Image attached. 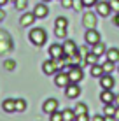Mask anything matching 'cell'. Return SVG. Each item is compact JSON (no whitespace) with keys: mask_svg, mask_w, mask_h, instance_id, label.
I'll use <instances>...</instances> for the list:
<instances>
[{"mask_svg":"<svg viewBox=\"0 0 119 121\" xmlns=\"http://www.w3.org/2000/svg\"><path fill=\"white\" fill-rule=\"evenodd\" d=\"M67 18H63V16H60V18H56V21H54V28H67Z\"/></svg>","mask_w":119,"mask_h":121,"instance_id":"cb8c5ba5","label":"cell"},{"mask_svg":"<svg viewBox=\"0 0 119 121\" xmlns=\"http://www.w3.org/2000/svg\"><path fill=\"white\" fill-rule=\"evenodd\" d=\"M105 121H116V116H105Z\"/></svg>","mask_w":119,"mask_h":121,"instance_id":"8d00e7d4","label":"cell"},{"mask_svg":"<svg viewBox=\"0 0 119 121\" xmlns=\"http://www.w3.org/2000/svg\"><path fill=\"white\" fill-rule=\"evenodd\" d=\"M65 95H67L68 98H77L81 95V88L77 82H70V84L65 88Z\"/></svg>","mask_w":119,"mask_h":121,"instance_id":"9c48e42d","label":"cell"},{"mask_svg":"<svg viewBox=\"0 0 119 121\" xmlns=\"http://www.w3.org/2000/svg\"><path fill=\"white\" fill-rule=\"evenodd\" d=\"M35 21V14L33 12H25L21 16V19H19V23H21V26H30V25H33Z\"/></svg>","mask_w":119,"mask_h":121,"instance_id":"9a60e30c","label":"cell"},{"mask_svg":"<svg viewBox=\"0 0 119 121\" xmlns=\"http://www.w3.org/2000/svg\"><path fill=\"white\" fill-rule=\"evenodd\" d=\"M110 9L112 11H116V12H119V0H110Z\"/></svg>","mask_w":119,"mask_h":121,"instance_id":"1f68e13d","label":"cell"},{"mask_svg":"<svg viewBox=\"0 0 119 121\" xmlns=\"http://www.w3.org/2000/svg\"><path fill=\"white\" fill-rule=\"evenodd\" d=\"M95 4H98V0H81V5L84 7H93Z\"/></svg>","mask_w":119,"mask_h":121,"instance_id":"4dcf8cb0","label":"cell"},{"mask_svg":"<svg viewBox=\"0 0 119 121\" xmlns=\"http://www.w3.org/2000/svg\"><path fill=\"white\" fill-rule=\"evenodd\" d=\"M4 18H5V12H4L2 9H0V21H4Z\"/></svg>","mask_w":119,"mask_h":121,"instance_id":"60d3db41","label":"cell"},{"mask_svg":"<svg viewBox=\"0 0 119 121\" xmlns=\"http://www.w3.org/2000/svg\"><path fill=\"white\" fill-rule=\"evenodd\" d=\"M114 23H116V26H119V12L116 14V18H114Z\"/></svg>","mask_w":119,"mask_h":121,"instance_id":"ab89813d","label":"cell"},{"mask_svg":"<svg viewBox=\"0 0 119 121\" xmlns=\"http://www.w3.org/2000/svg\"><path fill=\"white\" fill-rule=\"evenodd\" d=\"M2 109L5 111V112H14V111H16V105H14V100H11V98L4 100V102H2Z\"/></svg>","mask_w":119,"mask_h":121,"instance_id":"ffe728a7","label":"cell"},{"mask_svg":"<svg viewBox=\"0 0 119 121\" xmlns=\"http://www.w3.org/2000/svg\"><path fill=\"white\" fill-rule=\"evenodd\" d=\"M49 55H51L53 60H61V58L65 56V51H63V46L61 44H53V46H49Z\"/></svg>","mask_w":119,"mask_h":121,"instance_id":"ba28073f","label":"cell"},{"mask_svg":"<svg viewBox=\"0 0 119 121\" xmlns=\"http://www.w3.org/2000/svg\"><path fill=\"white\" fill-rule=\"evenodd\" d=\"M114 98H116V95L112 93V90H103L100 95V100L103 104H114Z\"/></svg>","mask_w":119,"mask_h":121,"instance_id":"2e32d148","label":"cell"},{"mask_svg":"<svg viewBox=\"0 0 119 121\" xmlns=\"http://www.w3.org/2000/svg\"><path fill=\"white\" fill-rule=\"evenodd\" d=\"M14 5H16V9H18V11H25V9H26V5H28V0H16Z\"/></svg>","mask_w":119,"mask_h":121,"instance_id":"4316f807","label":"cell"},{"mask_svg":"<svg viewBox=\"0 0 119 121\" xmlns=\"http://www.w3.org/2000/svg\"><path fill=\"white\" fill-rule=\"evenodd\" d=\"M84 39H86V44L88 46H95L96 42H100V33L96 32V28H89V30L86 32Z\"/></svg>","mask_w":119,"mask_h":121,"instance_id":"52a82bcc","label":"cell"},{"mask_svg":"<svg viewBox=\"0 0 119 121\" xmlns=\"http://www.w3.org/2000/svg\"><path fill=\"white\" fill-rule=\"evenodd\" d=\"M7 2H9V0H0V7H2V5H5Z\"/></svg>","mask_w":119,"mask_h":121,"instance_id":"b9f144b4","label":"cell"},{"mask_svg":"<svg viewBox=\"0 0 119 121\" xmlns=\"http://www.w3.org/2000/svg\"><path fill=\"white\" fill-rule=\"evenodd\" d=\"M42 2H44V4H46V2H49V0H42Z\"/></svg>","mask_w":119,"mask_h":121,"instance_id":"ee69618b","label":"cell"},{"mask_svg":"<svg viewBox=\"0 0 119 121\" xmlns=\"http://www.w3.org/2000/svg\"><path fill=\"white\" fill-rule=\"evenodd\" d=\"M42 111L46 112V114H51V112L58 111V100L56 98H47L46 102H44V105H42Z\"/></svg>","mask_w":119,"mask_h":121,"instance_id":"30bf717a","label":"cell"},{"mask_svg":"<svg viewBox=\"0 0 119 121\" xmlns=\"http://www.w3.org/2000/svg\"><path fill=\"white\" fill-rule=\"evenodd\" d=\"M98 58H100V56H96V55H95L93 51H89L88 55H86V58H84V63L91 67V65H95L96 61H98Z\"/></svg>","mask_w":119,"mask_h":121,"instance_id":"44dd1931","label":"cell"},{"mask_svg":"<svg viewBox=\"0 0 119 121\" xmlns=\"http://www.w3.org/2000/svg\"><path fill=\"white\" fill-rule=\"evenodd\" d=\"M54 35L58 39H65L67 37V28H54Z\"/></svg>","mask_w":119,"mask_h":121,"instance_id":"f546056e","label":"cell"},{"mask_svg":"<svg viewBox=\"0 0 119 121\" xmlns=\"http://www.w3.org/2000/svg\"><path fill=\"white\" fill-rule=\"evenodd\" d=\"M61 5H63L65 9H72L74 7V0H61Z\"/></svg>","mask_w":119,"mask_h":121,"instance_id":"d6a6232c","label":"cell"},{"mask_svg":"<svg viewBox=\"0 0 119 121\" xmlns=\"http://www.w3.org/2000/svg\"><path fill=\"white\" fill-rule=\"evenodd\" d=\"M75 121H89V116L88 114H77L75 116Z\"/></svg>","mask_w":119,"mask_h":121,"instance_id":"e575fe53","label":"cell"},{"mask_svg":"<svg viewBox=\"0 0 119 121\" xmlns=\"http://www.w3.org/2000/svg\"><path fill=\"white\" fill-rule=\"evenodd\" d=\"M4 67H5L7 70H14V67H16V61H12V60H7L5 63H4Z\"/></svg>","mask_w":119,"mask_h":121,"instance_id":"836d02e7","label":"cell"},{"mask_svg":"<svg viewBox=\"0 0 119 121\" xmlns=\"http://www.w3.org/2000/svg\"><path fill=\"white\" fill-rule=\"evenodd\" d=\"M116 119L119 121V107H117V109H116Z\"/></svg>","mask_w":119,"mask_h":121,"instance_id":"7bdbcfd3","label":"cell"},{"mask_svg":"<svg viewBox=\"0 0 119 121\" xmlns=\"http://www.w3.org/2000/svg\"><path fill=\"white\" fill-rule=\"evenodd\" d=\"M116 109H117V107L114 105V104H105L103 114H105V116H116Z\"/></svg>","mask_w":119,"mask_h":121,"instance_id":"7402d4cb","label":"cell"},{"mask_svg":"<svg viewBox=\"0 0 119 121\" xmlns=\"http://www.w3.org/2000/svg\"><path fill=\"white\" fill-rule=\"evenodd\" d=\"M61 46H63L65 56H74V55L77 53V46H75V42H74V40H70V39H67Z\"/></svg>","mask_w":119,"mask_h":121,"instance_id":"7c38bea8","label":"cell"},{"mask_svg":"<svg viewBox=\"0 0 119 121\" xmlns=\"http://www.w3.org/2000/svg\"><path fill=\"white\" fill-rule=\"evenodd\" d=\"M100 84L103 90H112L114 84H116V81H114V77L110 76V74H103V76L100 77Z\"/></svg>","mask_w":119,"mask_h":121,"instance_id":"4fadbf2b","label":"cell"},{"mask_svg":"<svg viewBox=\"0 0 119 121\" xmlns=\"http://www.w3.org/2000/svg\"><path fill=\"white\" fill-rule=\"evenodd\" d=\"M79 51V55H81V58H86V55L89 53V49L88 48H81V49H77Z\"/></svg>","mask_w":119,"mask_h":121,"instance_id":"d590c367","label":"cell"},{"mask_svg":"<svg viewBox=\"0 0 119 121\" xmlns=\"http://www.w3.org/2000/svg\"><path fill=\"white\" fill-rule=\"evenodd\" d=\"M33 14H35V18H40V19H42V18H46V16L49 14V9H47V5H46V4H37V5H35V9H33Z\"/></svg>","mask_w":119,"mask_h":121,"instance_id":"5bb4252c","label":"cell"},{"mask_svg":"<svg viewBox=\"0 0 119 121\" xmlns=\"http://www.w3.org/2000/svg\"><path fill=\"white\" fill-rule=\"evenodd\" d=\"M28 39L32 40V44H33V46H39V48H40V46L46 44V39H47L46 30H44V28H32Z\"/></svg>","mask_w":119,"mask_h":121,"instance_id":"6da1fadb","label":"cell"},{"mask_svg":"<svg viewBox=\"0 0 119 121\" xmlns=\"http://www.w3.org/2000/svg\"><path fill=\"white\" fill-rule=\"evenodd\" d=\"M54 84L58 86V88H67L68 84H70V79H68V74L65 72H56L54 76Z\"/></svg>","mask_w":119,"mask_h":121,"instance_id":"8992f818","label":"cell"},{"mask_svg":"<svg viewBox=\"0 0 119 121\" xmlns=\"http://www.w3.org/2000/svg\"><path fill=\"white\" fill-rule=\"evenodd\" d=\"M61 114H63V121H75V112L72 109H65Z\"/></svg>","mask_w":119,"mask_h":121,"instance_id":"603a6c76","label":"cell"},{"mask_svg":"<svg viewBox=\"0 0 119 121\" xmlns=\"http://www.w3.org/2000/svg\"><path fill=\"white\" fill-rule=\"evenodd\" d=\"M82 25L86 28H96V25H98V18H96V14L93 11H88V12H84V16H82Z\"/></svg>","mask_w":119,"mask_h":121,"instance_id":"3957f363","label":"cell"},{"mask_svg":"<svg viewBox=\"0 0 119 121\" xmlns=\"http://www.w3.org/2000/svg\"><path fill=\"white\" fill-rule=\"evenodd\" d=\"M49 118H51V121H63V114L60 111H54L49 114Z\"/></svg>","mask_w":119,"mask_h":121,"instance_id":"f1b7e54d","label":"cell"},{"mask_svg":"<svg viewBox=\"0 0 119 121\" xmlns=\"http://www.w3.org/2000/svg\"><path fill=\"white\" fill-rule=\"evenodd\" d=\"M9 49H12V40L5 32H0V55L7 53Z\"/></svg>","mask_w":119,"mask_h":121,"instance_id":"5b68a950","label":"cell"},{"mask_svg":"<svg viewBox=\"0 0 119 121\" xmlns=\"http://www.w3.org/2000/svg\"><path fill=\"white\" fill-rule=\"evenodd\" d=\"M91 51L95 53L96 56H103L105 53H107V49H105V44L100 40V42H96L95 46H91Z\"/></svg>","mask_w":119,"mask_h":121,"instance_id":"e0dca14e","label":"cell"},{"mask_svg":"<svg viewBox=\"0 0 119 121\" xmlns=\"http://www.w3.org/2000/svg\"><path fill=\"white\" fill-rule=\"evenodd\" d=\"M114 105L119 107V95H116V98H114Z\"/></svg>","mask_w":119,"mask_h":121,"instance_id":"74e56055","label":"cell"},{"mask_svg":"<svg viewBox=\"0 0 119 121\" xmlns=\"http://www.w3.org/2000/svg\"><path fill=\"white\" fill-rule=\"evenodd\" d=\"M105 55H107V60L114 61V63H117V61H119V49L117 48H110Z\"/></svg>","mask_w":119,"mask_h":121,"instance_id":"ac0fdd59","label":"cell"},{"mask_svg":"<svg viewBox=\"0 0 119 121\" xmlns=\"http://www.w3.org/2000/svg\"><path fill=\"white\" fill-rule=\"evenodd\" d=\"M96 12H98V16H102V18H107L110 12H112L110 4L109 2H98L96 4Z\"/></svg>","mask_w":119,"mask_h":121,"instance_id":"8fae6325","label":"cell"},{"mask_svg":"<svg viewBox=\"0 0 119 121\" xmlns=\"http://www.w3.org/2000/svg\"><path fill=\"white\" fill-rule=\"evenodd\" d=\"M102 67H103V72H105V74H110V72L114 70V61L107 60V61H105V63L102 65Z\"/></svg>","mask_w":119,"mask_h":121,"instance_id":"83f0119b","label":"cell"},{"mask_svg":"<svg viewBox=\"0 0 119 121\" xmlns=\"http://www.w3.org/2000/svg\"><path fill=\"white\" fill-rule=\"evenodd\" d=\"M58 69H60V67H58V61L53 60V58H51V60H46V61L42 63V70H44V74H46V76H53V74H56V72H58Z\"/></svg>","mask_w":119,"mask_h":121,"instance_id":"277c9868","label":"cell"},{"mask_svg":"<svg viewBox=\"0 0 119 121\" xmlns=\"http://www.w3.org/2000/svg\"><path fill=\"white\" fill-rule=\"evenodd\" d=\"M65 72L68 74L70 82H79V81H82V77H84L82 67H79V65H68V69H65Z\"/></svg>","mask_w":119,"mask_h":121,"instance_id":"7a4b0ae2","label":"cell"},{"mask_svg":"<svg viewBox=\"0 0 119 121\" xmlns=\"http://www.w3.org/2000/svg\"><path fill=\"white\" fill-rule=\"evenodd\" d=\"M14 105H16V111H18V112H23L25 109H26V102H25L23 98L14 100Z\"/></svg>","mask_w":119,"mask_h":121,"instance_id":"484cf974","label":"cell"},{"mask_svg":"<svg viewBox=\"0 0 119 121\" xmlns=\"http://www.w3.org/2000/svg\"><path fill=\"white\" fill-rule=\"evenodd\" d=\"M74 112H75V116L77 114H88V105H86V104H77Z\"/></svg>","mask_w":119,"mask_h":121,"instance_id":"d4e9b609","label":"cell"},{"mask_svg":"<svg viewBox=\"0 0 119 121\" xmlns=\"http://www.w3.org/2000/svg\"><path fill=\"white\" fill-rule=\"evenodd\" d=\"M89 72H91V76L93 77H102L103 76V67L102 65H98V63H95V65H91V70H89Z\"/></svg>","mask_w":119,"mask_h":121,"instance_id":"d6986e66","label":"cell"},{"mask_svg":"<svg viewBox=\"0 0 119 121\" xmlns=\"http://www.w3.org/2000/svg\"><path fill=\"white\" fill-rule=\"evenodd\" d=\"M9 2H16V0H9Z\"/></svg>","mask_w":119,"mask_h":121,"instance_id":"f6af8a7d","label":"cell"},{"mask_svg":"<svg viewBox=\"0 0 119 121\" xmlns=\"http://www.w3.org/2000/svg\"><path fill=\"white\" fill-rule=\"evenodd\" d=\"M93 121H105V118H102V116H95Z\"/></svg>","mask_w":119,"mask_h":121,"instance_id":"f35d334b","label":"cell"}]
</instances>
